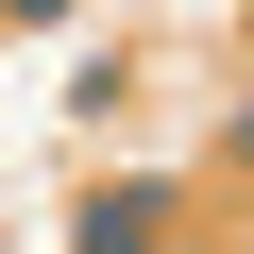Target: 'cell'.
<instances>
[{"instance_id": "6da1fadb", "label": "cell", "mask_w": 254, "mask_h": 254, "mask_svg": "<svg viewBox=\"0 0 254 254\" xmlns=\"http://www.w3.org/2000/svg\"><path fill=\"white\" fill-rule=\"evenodd\" d=\"M153 237H170V187H153V170H136V187H85V203H68V254H153Z\"/></svg>"}]
</instances>
